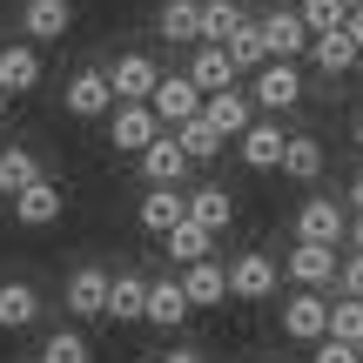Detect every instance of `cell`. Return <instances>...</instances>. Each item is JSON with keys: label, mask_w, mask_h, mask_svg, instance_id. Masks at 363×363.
<instances>
[{"label": "cell", "mask_w": 363, "mask_h": 363, "mask_svg": "<svg viewBox=\"0 0 363 363\" xmlns=\"http://www.w3.org/2000/svg\"><path fill=\"white\" fill-rule=\"evenodd\" d=\"M13 222L21 229H48V222H61V208H67V189H54V182H34L27 195H13Z\"/></svg>", "instance_id": "15"}, {"label": "cell", "mask_w": 363, "mask_h": 363, "mask_svg": "<svg viewBox=\"0 0 363 363\" xmlns=\"http://www.w3.org/2000/svg\"><path fill=\"white\" fill-rule=\"evenodd\" d=\"M283 175H289V182H316V175H323V142H316V135H289Z\"/></svg>", "instance_id": "30"}, {"label": "cell", "mask_w": 363, "mask_h": 363, "mask_svg": "<svg viewBox=\"0 0 363 363\" xmlns=\"http://www.w3.org/2000/svg\"><path fill=\"white\" fill-rule=\"evenodd\" d=\"M343 235H350V216H343V202H330V195H310V202L296 208V242H323V249H337Z\"/></svg>", "instance_id": "6"}, {"label": "cell", "mask_w": 363, "mask_h": 363, "mask_svg": "<svg viewBox=\"0 0 363 363\" xmlns=\"http://www.w3.org/2000/svg\"><path fill=\"white\" fill-rule=\"evenodd\" d=\"M0 88H7V94L40 88V54L27 48V40H7V48H0Z\"/></svg>", "instance_id": "19"}, {"label": "cell", "mask_w": 363, "mask_h": 363, "mask_svg": "<svg viewBox=\"0 0 363 363\" xmlns=\"http://www.w3.org/2000/svg\"><path fill=\"white\" fill-rule=\"evenodd\" d=\"M67 27H74V0H27L21 7V34L34 40H67Z\"/></svg>", "instance_id": "17"}, {"label": "cell", "mask_w": 363, "mask_h": 363, "mask_svg": "<svg viewBox=\"0 0 363 363\" xmlns=\"http://www.w3.org/2000/svg\"><path fill=\"white\" fill-rule=\"evenodd\" d=\"M135 216H142L148 235H175L182 222H189V189H148Z\"/></svg>", "instance_id": "13"}, {"label": "cell", "mask_w": 363, "mask_h": 363, "mask_svg": "<svg viewBox=\"0 0 363 363\" xmlns=\"http://www.w3.org/2000/svg\"><path fill=\"white\" fill-rule=\"evenodd\" d=\"M115 81H108V67H81L74 81H67V115L74 121H101V115H115Z\"/></svg>", "instance_id": "4"}, {"label": "cell", "mask_w": 363, "mask_h": 363, "mask_svg": "<svg viewBox=\"0 0 363 363\" xmlns=\"http://www.w3.org/2000/svg\"><path fill=\"white\" fill-rule=\"evenodd\" d=\"M202 115L222 128V142H242V135L256 128V101H249L242 88H229V94H208V108H202Z\"/></svg>", "instance_id": "16"}, {"label": "cell", "mask_w": 363, "mask_h": 363, "mask_svg": "<svg viewBox=\"0 0 363 363\" xmlns=\"http://www.w3.org/2000/svg\"><path fill=\"white\" fill-rule=\"evenodd\" d=\"M7 101H13V94H7V88H0V121H7Z\"/></svg>", "instance_id": "42"}, {"label": "cell", "mask_w": 363, "mask_h": 363, "mask_svg": "<svg viewBox=\"0 0 363 363\" xmlns=\"http://www.w3.org/2000/svg\"><path fill=\"white\" fill-rule=\"evenodd\" d=\"M343 34H350V40H357V48H363V7L350 13V21H343Z\"/></svg>", "instance_id": "38"}, {"label": "cell", "mask_w": 363, "mask_h": 363, "mask_svg": "<svg viewBox=\"0 0 363 363\" xmlns=\"http://www.w3.org/2000/svg\"><path fill=\"white\" fill-rule=\"evenodd\" d=\"M182 289H189L195 310H208V303L229 296V269H222V262H195V269H182Z\"/></svg>", "instance_id": "25"}, {"label": "cell", "mask_w": 363, "mask_h": 363, "mask_svg": "<svg viewBox=\"0 0 363 363\" xmlns=\"http://www.w3.org/2000/svg\"><path fill=\"white\" fill-rule=\"evenodd\" d=\"M162 363H208V357H202V350H169Z\"/></svg>", "instance_id": "39"}, {"label": "cell", "mask_w": 363, "mask_h": 363, "mask_svg": "<svg viewBox=\"0 0 363 363\" xmlns=\"http://www.w3.org/2000/svg\"><path fill=\"white\" fill-rule=\"evenodd\" d=\"M108 296H115V276L94 269V262L67 276V316H74V323H94V316H108Z\"/></svg>", "instance_id": "8"}, {"label": "cell", "mask_w": 363, "mask_h": 363, "mask_svg": "<svg viewBox=\"0 0 363 363\" xmlns=\"http://www.w3.org/2000/svg\"><path fill=\"white\" fill-rule=\"evenodd\" d=\"M262 40H269V61H296V54L316 48V34H310V21H303V7L262 13Z\"/></svg>", "instance_id": "5"}, {"label": "cell", "mask_w": 363, "mask_h": 363, "mask_svg": "<svg viewBox=\"0 0 363 363\" xmlns=\"http://www.w3.org/2000/svg\"><path fill=\"white\" fill-rule=\"evenodd\" d=\"M189 169H195V162H189V148H182L175 135H162V142L142 155V182H148V189H182Z\"/></svg>", "instance_id": "12"}, {"label": "cell", "mask_w": 363, "mask_h": 363, "mask_svg": "<svg viewBox=\"0 0 363 363\" xmlns=\"http://www.w3.org/2000/svg\"><path fill=\"white\" fill-rule=\"evenodd\" d=\"M235 155L249 162V169H283V155H289V135H283V121H256V128L242 135V142H235Z\"/></svg>", "instance_id": "14"}, {"label": "cell", "mask_w": 363, "mask_h": 363, "mask_svg": "<svg viewBox=\"0 0 363 363\" xmlns=\"http://www.w3.org/2000/svg\"><path fill=\"white\" fill-rule=\"evenodd\" d=\"M350 135H357V148H363V115H357V128H350Z\"/></svg>", "instance_id": "43"}, {"label": "cell", "mask_w": 363, "mask_h": 363, "mask_svg": "<svg viewBox=\"0 0 363 363\" xmlns=\"http://www.w3.org/2000/svg\"><path fill=\"white\" fill-rule=\"evenodd\" d=\"M242 21H249V13L235 7V0H202V40H216V48H229V34Z\"/></svg>", "instance_id": "32"}, {"label": "cell", "mask_w": 363, "mask_h": 363, "mask_svg": "<svg viewBox=\"0 0 363 363\" xmlns=\"http://www.w3.org/2000/svg\"><path fill=\"white\" fill-rule=\"evenodd\" d=\"M350 208H357V216H363V175L350 182Z\"/></svg>", "instance_id": "40"}, {"label": "cell", "mask_w": 363, "mask_h": 363, "mask_svg": "<svg viewBox=\"0 0 363 363\" xmlns=\"http://www.w3.org/2000/svg\"><path fill=\"white\" fill-rule=\"evenodd\" d=\"M310 61L323 67V74H350V67L363 61V48H357V40H350V34H343V27H337V34H316Z\"/></svg>", "instance_id": "27"}, {"label": "cell", "mask_w": 363, "mask_h": 363, "mask_svg": "<svg viewBox=\"0 0 363 363\" xmlns=\"http://www.w3.org/2000/svg\"><path fill=\"white\" fill-rule=\"evenodd\" d=\"M189 81H195L202 94H229V88H235V61H229V48L202 40V48H195V61H189Z\"/></svg>", "instance_id": "18"}, {"label": "cell", "mask_w": 363, "mask_h": 363, "mask_svg": "<svg viewBox=\"0 0 363 363\" xmlns=\"http://www.w3.org/2000/svg\"><path fill=\"white\" fill-rule=\"evenodd\" d=\"M189 222H202L208 235H222L235 222V195L229 189H189Z\"/></svg>", "instance_id": "20"}, {"label": "cell", "mask_w": 363, "mask_h": 363, "mask_svg": "<svg viewBox=\"0 0 363 363\" xmlns=\"http://www.w3.org/2000/svg\"><path fill=\"white\" fill-rule=\"evenodd\" d=\"M330 337H343V343H357V350H363V303L357 296H337V303H330Z\"/></svg>", "instance_id": "34"}, {"label": "cell", "mask_w": 363, "mask_h": 363, "mask_svg": "<svg viewBox=\"0 0 363 363\" xmlns=\"http://www.w3.org/2000/svg\"><path fill=\"white\" fill-rule=\"evenodd\" d=\"M296 7H303V21H310V34H337V27L350 21L343 0H296Z\"/></svg>", "instance_id": "35"}, {"label": "cell", "mask_w": 363, "mask_h": 363, "mask_svg": "<svg viewBox=\"0 0 363 363\" xmlns=\"http://www.w3.org/2000/svg\"><path fill=\"white\" fill-rule=\"evenodd\" d=\"M108 142H115L121 155H148V148L162 142V115L148 101H121L115 115H108Z\"/></svg>", "instance_id": "1"}, {"label": "cell", "mask_w": 363, "mask_h": 363, "mask_svg": "<svg viewBox=\"0 0 363 363\" xmlns=\"http://www.w3.org/2000/svg\"><path fill=\"white\" fill-rule=\"evenodd\" d=\"M343 7H350V13H357V7H363V0H343Z\"/></svg>", "instance_id": "44"}, {"label": "cell", "mask_w": 363, "mask_h": 363, "mask_svg": "<svg viewBox=\"0 0 363 363\" xmlns=\"http://www.w3.org/2000/svg\"><path fill=\"white\" fill-rule=\"evenodd\" d=\"M350 249H363V216H350Z\"/></svg>", "instance_id": "41"}, {"label": "cell", "mask_w": 363, "mask_h": 363, "mask_svg": "<svg viewBox=\"0 0 363 363\" xmlns=\"http://www.w3.org/2000/svg\"><path fill=\"white\" fill-rule=\"evenodd\" d=\"M148 108L162 115V128H189V121L208 108V94L195 88L189 74H162V88H155V101H148Z\"/></svg>", "instance_id": "7"}, {"label": "cell", "mask_w": 363, "mask_h": 363, "mask_svg": "<svg viewBox=\"0 0 363 363\" xmlns=\"http://www.w3.org/2000/svg\"><path fill=\"white\" fill-rule=\"evenodd\" d=\"M276 283H283V269H276L262 249H242V256L229 262V296H235V303H269Z\"/></svg>", "instance_id": "2"}, {"label": "cell", "mask_w": 363, "mask_h": 363, "mask_svg": "<svg viewBox=\"0 0 363 363\" xmlns=\"http://www.w3.org/2000/svg\"><path fill=\"white\" fill-rule=\"evenodd\" d=\"M310 363H363V350H357V343H343V337H323L310 350Z\"/></svg>", "instance_id": "36"}, {"label": "cell", "mask_w": 363, "mask_h": 363, "mask_svg": "<svg viewBox=\"0 0 363 363\" xmlns=\"http://www.w3.org/2000/svg\"><path fill=\"white\" fill-rule=\"evenodd\" d=\"M337 283H343V296L363 303V249H357V256H343V276H337Z\"/></svg>", "instance_id": "37"}, {"label": "cell", "mask_w": 363, "mask_h": 363, "mask_svg": "<svg viewBox=\"0 0 363 363\" xmlns=\"http://www.w3.org/2000/svg\"><path fill=\"white\" fill-rule=\"evenodd\" d=\"M249 101H256V108H269V115L296 108V101H303V74H296V61H269L256 81H249Z\"/></svg>", "instance_id": "9"}, {"label": "cell", "mask_w": 363, "mask_h": 363, "mask_svg": "<svg viewBox=\"0 0 363 363\" xmlns=\"http://www.w3.org/2000/svg\"><path fill=\"white\" fill-rule=\"evenodd\" d=\"M283 337L310 343V350L330 337V296H323V289H296V296L283 303Z\"/></svg>", "instance_id": "3"}, {"label": "cell", "mask_w": 363, "mask_h": 363, "mask_svg": "<svg viewBox=\"0 0 363 363\" xmlns=\"http://www.w3.org/2000/svg\"><path fill=\"white\" fill-rule=\"evenodd\" d=\"M34 182H48V175H40V162L27 155V148H0V195H7V202L27 195Z\"/></svg>", "instance_id": "28"}, {"label": "cell", "mask_w": 363, "mask_h": 363, "mask_svg": "<svg viewBox=\"0 0 363 363\" xmlns=\"http://www.w3.org/2000/svg\"><path fill=\"white\" fill-rule=\"evenodd\" d=\"M283 269H289V283H296V289H330L343 276V256H337V249H323V242H296Z\"/></svg>", "instance_id": "10"}, {"label": "cell", "mask_w": 363, "mask_h": 363, "mask_svg": "<svg viewBox=\"0 0 363 363\" xmlns=\"http://www.w3.org/2000/svg\"><path fill=\"white\" fill-rule=\"evenodd\" d=\"M357 74H363V61H357Z\"/></svg>", "instance_id": "45"}, {"label": "cell", "mask_w": 363, "mask_h": 363, "mask_svg": "<svg viewBox=\"0 0 363 363\" xmlns=\"http://www.w3.org/2000/svg\"><path fill=\"white\" fill-rule=\"evenodd\" d=\"M40 363H94V350L81 330H48L40 337Z\"/></svg>", "instance_id": "33"}, {"label": "cell", "mask_w": 363, "mask_h": 363, "mask_svg": "<svg viewBox=\"0 0 363 363\" xmlns=\"http://www.w3.org/2000/svg\"><path fill=\"white\" fill-rule=\"evenodd\" d=\"M108 316L115 323H148V283L135 269H121L115 276V296H108Z\"/></svg>", "instance_id": "22"}, {"label": "cell", "mask_w": 363, "mask_h": 363, "mask_svg": "<svg viewBox=\"0 0 363 363\" xmlns=\"http://www.w3.org/2000/svg\"><path fill=\"white\" fill-rule=\"evenodd\" d=\"M162 40H195L202 48V0H169L162 7Z\"/></svg>", "instance_id": "29"}, {"label": "cell", "mask_w": 363, "mask_h": 363, "mask_svg": "<svg viewBox=\"0 0 363 363\" xmlns=\"http://www.w3.org/2000/svg\"><path fill=\"white\" fill-rule=\"evenodd\" d=\"M189 310H195V303H189V289H182L175 276H169V283H148V323H155V330H175Z\"/></svg>", "instance_id": "24"}, {"label": "cell", "mask_w": 363, "mask_h": 363, "mask_svg": "<svg viewBox=\"0 0 363 363\" xmlns=\"http://www.w3.org/2000/svg\"><path fill=\"white\" fill-rule=\"evenodd\" d=\"M108 81H115V101H155L162 67L148 61V54H115V61H108Z\"/></svg>", "instance_id": "11"}, {"label": "cell", "mask_w": 363, "mask_h": 363, "mask_svg": "<svg viewBox=\"0 0 363 363\" xmlns=\"http://www.w3.org/2000/svg\"><path fill=\"white\" fill-rule=\"evenodd\" d=\"M175 142L189 148V162H216L222 148H229V142H222V128H216V121H208V115H195L189 128H175Z\"/></svg>", "instance_id": "31"}, {"label": "cell", "mask_w": 363, "mask_h": 363, "mask_svg": "<svg viewBox=\"0 0 363 363\" xmlns=\"http://www.w3.org/2000/svg\"><path fill=\"white\" fill-rule=\"evenodd\" d=\"M229 61H235V74H262L269 67V40H262V21H242L229 34Z\"/></svg>", "instance_id": "21"}, {"label": "cell", "mask_w": 363, "mask_h": 363, "mask_svg": "<svg viewBox=\"0 0 363 363\" xmlns=\"http://www.w3.org/2000/svg\"><path fill=\"white\" fill-rule=\"evenodd\" d=\"M162 249H169V262H182V269H195V262H208V249H216V235H208L202 222H182L175 235H162Z\"/></svg>", "instance_id": "26"}, {"label": "cell", "mask_w": 363, "mask_h": 363, "mask_svg": "<svg viewBox=\"0 0 363 363\" xmlns=\"http://www.w3.org/2000/svg\"><path fill=\"white\" fill-rule=\"evenodd\" d=\"M40 323V289L34 283H0V330H27Z\"/></svg>", "instance_id": "23"}]
</instances>
